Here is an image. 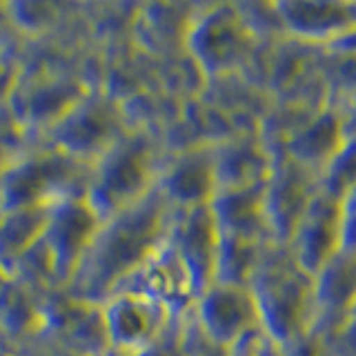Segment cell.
<instances>
[{"instance_id":"603a6c76","label":"cell","mask_w":356,"mask_h":356,"mask_svg":"<svg viewBox=\"0 0 356 356\" xmlns=\"http://www.w3.org/2000/svg\"><path fill=\"white\" fill-rule=\"evenodd\" d=\"M318 183L323 192L334 198H343L356 187V138H345L341 149L323 167Z\"/></svg>"},{"instance_id":"8992f818","label":"cell","mask_w":356,"mask_h":356,"mask_svg":"<svg viewBox=\"0 0 356 356\" xmlns=\"http://www.w3.org/2000/svg\"><path fill=\"white\" fill-rule=\"evenodd\" d=\"M49 129L54 149L89 167L129 131L118 100L98 92H85Z\"/></svg>"},{"instance_id":"ffe728a7","label":"cell","mask_w":356,"mask_h":356,"mask_svg":"<svg viewBox=\"0 0 356 356\" xmlns=\"http://www.w3.org/2000/svg\"><path fill=\"white\" fill-rule=\"evenodd\" d=\"M49 207H27L0 211V272L14 276L20 261L42 238Z\"/></svg>"},{"instance_id":"9c48e42d","label":"cell","mask_w":356,"mask_h":356,"mask_svg":"<svg viewBox=\"0 0 356 356\" xmlns=\"http://www.w3.org/2000/svg\"><path fill=\"white\" fill-rule=\"evenodd\" d=\"M189 316L196 327L222 350H229L234 343L261 327L259 307L250 287L216 281L198 294Z\"/></svg>"},{"instance_id":"7a4b0ae2","label":"cell","mask_w":356,"mask_h":356,"mask_svg":"<svg viewBox=\"0 0 356 356\" xmlns=\"http://www.w3.org/2000/svg\"><path fill=\"white\" fill-rule=\"evenodd\" d=\"M250 292L259 307L261 327L278 345L292 343L314 327V274L296 261L287 243H265Z\"/></svg>"},{"instance_id":"ba28073f","label":"cell","mask_w":356,"mask_h":356,"mask_svg":"<svg viewBox=\"0 0 356 356\" xmlns=\"http://www.w3.org/2000/svg\"><path fill=\"white\" fill-rule=\"evenodd\" d=\"M103 220L87 203L85 194H72L49 205L40 248L47 256L56 283L67 285L85 254L96 241Z\"/></svg>"},{"instance_id":"3957f363","label":"cell","mask_w":356,"mask_h":356,"mask_svg":"<svg viewBox=\"0 0 356 356\" xmlns=\"http://www.w3.org/2000/svg\"><path fill=\"white\" fill-rule=\"evenodd\" d=\"M163 163L165 159L159 154L152 134L129 129L89 167L85 187L87 203L94 207L100 220L116 216L154 192Z\"/></svg>"},{"instance_id":"f546056e","label":"cell","mask_w":356,"mask_h":356,"mask_svg":"<svg viewBox=\"0 0 356 356\" xmlns=\"http://www.w3.org/2000/svg\"><path fill=\"white\" fill-rule=\"evenodd\" d=\"M3 87H5V83H3V72H0V92H3Z\"/></svg>"},{"instance_id":"8fae6325","label":"cell","mask_w":356,"mask_h":356,"mask_svg":"<svg viewBox=\"0 0 356 356\" xmlns=\"http://www.w3.org/2000/svg\"><path fill=\"white\" fill-rule=\"evenodd\" d=\"M118 289H129V292L147 296L156 300V303H161L163 307H167L178 318H185L192 312L200 294L192 272L187 270L183 259L172 248L170 238Z\"/></svg>"},{"instance_id":"4dcf8cb0","label":"cell","mask_w":356,"mask_h":356,"mask_svg":"<svg viewBox=\"0 0 356 356\" xmlns=\"http://www.w3.org/2000/svg\"><path fill=\"white\" fill-rule=\"evenodd\" d=\"M354 312H356V309H354Z\"/></svg>"},{"instance_id":"6da1fadb","label":"cell","mask_w":356,"mask_h":356,"mask_svg":"<svg viewBox=\"0 0 356 356\" xmlns=\"http://www.w3.org/2000/svg\"><path fill=\"white\" fill-rule=\"evenodd\" d=\"M174 214L159 189H154L136 205L103 220L96 241L65 285V294L100 305L170 238Z\"/></svg>"},{"instance_id":"83f0119b","label":"cell","mask_w":356,"mask_h":356,"mask_svg":"<svg viewBox=\"0 0 356 356\" xmlns=\"http://www.w3.org/2000/svg\"><path fill=\"white\" fill-rule=\"evenodd\" d=\"M330 49H339V51L356 54V29H352L350 33H345V36L339 38L337 42H332V44H330Z\"/></svg>"},{"instance_id":"4fadbf2b","label":"cell","mask_w":356,"mask_h":356,"mask_svg":"<svg viewBox=\"0 0 356 356\" xmlns=\"http://www.w3.org/2000/svg\"><path fill=\"white\" fill-rule=\"evenodd\" d=\"M287 38L330 47L356 29V0H278Z\"/></svg>"},{"instance_id":"9a60e30c","label":"cell","mask_w":356,"mask_h":356,"mask_svg":"<svg viewBox=\"0 0 356 356\" xmlns=\"http://www.w3.org/2000/svg\"><path fill=\"white\" fill-rule=\"evenodd\" d=\"M216 192L265 185L272 172L274 154L263 143L259 131H241L211 145Z\"/></svg>"},{"instance_id":"e0dca14e","label":"cell","mask_w":356,"mask_h":356,"mask_svg":"<svg viewBox=\"0 0 356 356\" xmlns=\"http://www.w3.org/2000/svg\"><path fill=\"white\" fill-rule=\"evenodd\" d=\"M316 330H334L356 309V252L339 250L314 274Z\"/></svg>"},{"instance_id":"ac0fdd59","label":"cell","mask_w":356,"mask_h":356,"mask_svg":"<svg viewBox=\"0 0 356 356\" xmlns=\"http://www.w3.org/2000/svg\"><path fill=\"white\" fill-rule=\"evenodd\" d=\"M343 143L345 127L341 109L327 103L285 143L281 154L276 156H285V159L303 165L305 170L321 176L323 167L332 161V156L341 149Z\"/></svg>"},{"instance_id":"484cf974","label":"cell","mask_w":356,"mask_h":356,"mask_svg":"<svg viewBox=\"0 0 356 356\" xmlns=\"http://www.w3.org/2000/svg\"><path fill=\"white\" fill-rule=\"evenodd\" d=\"M341 222H343V250L356 252V187L341 198Z\"/></svg>"},{"instance_id":"52a82bcc","label":"cell","mask_w":356,"mask_h":356,"mask_svg":"<svg viewBox=\"0 0 356 356\" xmlns=\"http://www.w3.org/2000/svg\"><path fill=\"white\" fill-rule=\"evenodd\" d=\"M98 309L109 356H143L178 321L161 303L129 289L107 296Z\"/></svg>"},{"instance_id":"7c38bea8","label":"cell","mask_w":356,"mask_h":356,"mask_svg":"<svg viewBox=\"0 0 356 356\" xmlns=\"http://www.w3.org/2000/svg\"><path fill=\"white\" fill-rule=\"evenodd\" d=\"M156 189L174 211L207 207L216 194L211 145H189L167 156Z\"/></svg>"},{"instance_id":"277c9868","label":"cell","mask_w":356,"mask_h":356,"mask_svg":"<svg viewBox=\"0 0 356 356\" xmlns=\"http://www.w3.org/2000/svg\"><path fill=\"white\" fill-rule=\"evenodd\" d=\"M259 47L236 3H211L194 7L189 16L183 51L205 83L243 74Z\"/></svg>"},{"instance_id":"f1b7e54d","label":"cell","mask_w":356,"mask_h":356,"mask_svg":"<svg viewBox=\"0 0 356 356\" xmlns=\"http://www.w3.org/2000/svg\"><path fill=\"white\" fill-rule=\"evenodd\" d=\"M3 339H5V332H3V327H0V352H3Z\"/></svg>"},{"instance_id":"5bb4252c","label":"cell","mask_w":356,"mask_h":356,"mask_svg":"<svg viewBox=\"0 0 356 356\" xmlns=\"http://www.w3.org/2000/svg\"><path fill=\"white\" fill-rule=\"evenodd\" d=\"M287 245L294 252L296 261L309 274H316L334 254L343 250L341 198H334L318 189Z\"/></svg>"},{"instance_id":"30bf717a","label":"cell","mask_w":356,"mask_h":356,"mask_svg":"<svg viewBox=\"0 0 356 356\" xmlns=\"http://www.w3.org/2000/svg\"><path fill=\"white\" fill-rule=\"evenodd\" d=\"M318 189V174L305 170L303 165L285 156H274L272 172L263 185L265 214L272 241L289 243Z\"/></svg>"},{"instance_id":"d6986e66","label":"cell","mask_w":356,"mask_h":356,"mask_svg":"<svg viewBox=\"0 0 356 356\" xmlns=\"http://www.w3.org/2000/svg\"><path fill=\"white\" fill-rule=\"evenodd\" d=\"M209 211L220 236L272 241L265 214L263 185L241 189H218L209 203Z\"/></svg>"},{"instance_id":"2e32d148","label":"cell","mask_w":356,"mask_h":356,"mask_svg":"<svg viewBox=\"0 0 356 356\" xmlns=\"http://www.w3.org/2000/svg\"><path fill=\"white\" fill-rule=\"evenodd\" d=\"M170 243L187 265V270L192 272L198 289L203 292L214 281V263L220 243V232L209 211V205L176 211Z\"/></svg>"},{"instance_id":"cb8c5ba5","label":"cell","mask_w":356,"mask_h":356,"mask_svg":"<svg viewBox=\"0 0 356 356\" xmlns=\"http://www.w3.org/2000/svg\"><path fill=\"white\" fill-rule=\"evenodd\" d=\"M227 356H283V345H278L263 327H259L234 343Z\"/></svg>"},{"instance_id":"d4e9b609","label":"cell","mask_w":356,"mask_h":356,"mask_svg":"<svg viewBox=\"0 0 356 356\" xmlns=\"http://www.w3.org/2000/svg\"><path fill=\"white\" fill-rule=\"evenodd\" d=\"M283 356H332V352L325 337L316 327H312L303 337L283 345Z\"/></svg>"},{"instance_id":"4316f807","label":"cell","mask_w":356,"mask_h":356,"mask_svg":"<svg viewBox=\"0 0 356 356\" xmlns=\"http://www.w3.org/2000/svg\"><path fill=\"white\" fill-rule=\"evenodd\" d=\"M337 107L341 109V116H343L345 138H356V98Z\"/></svg>"},{"instance_id":"5b68a950","label":"cell","mask_w":356,"mask_h":356,"mask_svg":"<svg viewBox=\"0 0 356 356\" xmlns=\"http://www.w3.org/2000/svg\"><path fill=\"white\" fill-rule=\"evenodd\" d=\"M89 165L58 149L31 152L0 174V211L49 207L72 194H85Z\"/></svg>"},{"instance_id":"7402d4cb","label":"cell","mask_w":356,"mask_h":356,"mask_svg":"<svg viewBox=\"0 0 356 356\" xmlns=\"http://www.w3.org/2000/svg\"><path fill=\"white\" fill-rule=\"evenodd\" d=\"M318 74L327 92V103L343 105L356 98V54L323 47Z\"/></svg>"},{"instance_id":"44dd1931","label":"cell","mask_w":356,"mask_h":356,"mask_svg":"<svg viewBox=\"0 0 356 356\" xmlns=\"http://www.w3.org/2000/svg\"><path fill=\"white\" fill-rule=\"evenodd\" d=\"M265 243L267 241L220 236L216 263H214V281L250 287L256 267H259Z\"/></svg>"}]
</instances>
